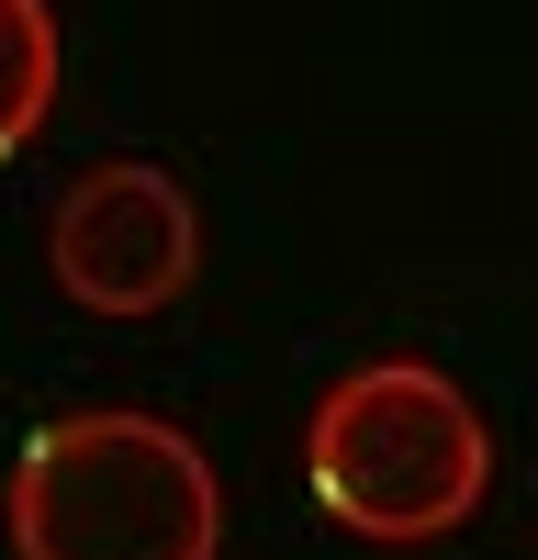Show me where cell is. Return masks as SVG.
<instances>
[{
  "instance_id": "1",
  "label": "cell",
  "mask_w": 538,
  "mask_h": 560,
  "mask_svg": "<svg viewBox=\"0 0 538 560\" xmlns=\"http://www.w3.org/2000/svg\"><path fill=\"white\" fill-rule=\"evenodd\" d=\"M12 560H213L224 549V482L147 404H90L45 415L12 448V493H0Z\"/></svg>"
},
{
  "instance_id": "2",
  "label": "cell",
  "mask_w": 538,
  "mask_h": 560,
  "mask_svg": "<svg viewBox=\"0 0 538 560\" xmlns=\"http://www.w3.org/2000/svg\"><path fill=\"white\" fill-rule=\"evenodd\" d=\"M303 482L348 538L426 549L493 493V427L437 359H359L303 427Z\"/></svg>"
},
{
  "instance_id": "3",
  "label": "cell",
  "mask_w": 538,
  "mask_h": 560,
  "mask_svg": "<svg viewBox=\"0 0 538 560\" xmlns=\"http://www.w3.org/2000/svg\"><path fill=\"white\" fill-rule=\"evenodd\" d=\"M45 269H57V292L102 325H147L191 292L202 269V213L191 191L157 168V158H102L79 168L57 213H45Z\"/></svg>"
},
{
  "instance_id": "4",
  "label": "cell",
  "mask_w": 538,
  "mask_h": 560,
  "mask_svg": "<svg viewBox=\"0 0 538 560\" xmlns=\"http://www.w3.org/2000/svg\"><path fill=\"white\" fill-rule=\"evenodd\" d=\"M57 68H68L57 12H45V0H0V168L45 135V113H57Z\"/></svg>"
}]
</instances>
